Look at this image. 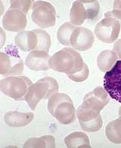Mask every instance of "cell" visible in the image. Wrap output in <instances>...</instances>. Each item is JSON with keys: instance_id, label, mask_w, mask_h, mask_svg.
Segmentation results:
<instances>
[{"instance_id": "6da1fadb", "label": "cell", "mask_w": 121, "mask_h": 148, "mask_svg": "<svg viewBox=\"0 0 121 148\" xmlns=\"http://www.w3.org/2000/svg\"><path fill=\"white\" fill-rule=\"evenodd\" d=\"M85 64L80 53L70 48L60 49L49 59L50 68L67 75L79 72L83 68Z\"/></svg>"}, {"instance_id": "7a4b0ae2", "label": "cell", "mask_w": 121, "mask_h": 148, "mask_svg": "<svg viewBox=\"0 0 121 148\" xmlns=\"http://www.w3.org/2000/svg\"><path fill=\"white\" fill-rule=\"evenodd\" d=\"M48 110L63 125H69L75 120L74 103L70 96L65 93H56L49 98Z\"/></svg>"}, {"instance_id": "3957f363", "label": "cell", "mask_w": 121, "mask_h": 148, "mask_svg": "<svg viewBox=\"0 0 121 148\" xmlns=\"http://www.w3.org/2000/svg\"><path fill=\"white\" fill-rule=\"evenodd\" d=\"M58 89L59 86L56 79L52 77H44L30 86L24 100L33 110L42 99L50 98L58 92Z\"/></svg>"}, {"instance_id": "277c9868", "label": "cell", "mask_w": 121, "mask_h": 148, "mask_svg": "<svg viewBox=\"0 0 121 148\" xmlns=\"http://www.w3.org/2000/svg\"><path fill=\"white\" fill-rule=\"evenodd\" d=\"M27 76H9L0 81V90L8 97L16 101L25 99L28 88L32 85Z\"/></svg>"}, {"instance_id": "5b68a950", "label": "cell", "mask_w": 121, "mask_h": 148, "mask_svg": "<svg viewBox=\"0 0 121 148\" xmlns=\"http://www.w3.org/2000/svg\"><path fill=\"white\" fill-rule=\"evenodd\" d=\"M99 12L98 1H75L70 11V22L74 26L82 25L86 19H95Z\"/></svg>"}, {"instance_id": "8992f818", "label": "cell", "mask_w": 121, "mask_h": 148, "mask_svg": "<svg viewBox=\"0 0 121 148\" xmlns=\"http://www.w3.org/2000/svg\"><path fill=\"white\" fill-rule=\"evenodd\" d=\"M31 18L33 21L42 28L52 27L56 23V12L51 3L37 1L33 5Z\"/></svg>"}, {"instance_id": "52a82bcc", "label": "cell", "mask_w": 121, "mask_h": 148, "mask_svg": "<svg viewBox=\"0 0 121 148\" xmlns=\"http://www.w3.org/2000/svg\"><path fill=\"white\" fill-rule=\"evenodd\" d=\"M104 88L111 98L121 103V60H117L113 67L104 74Z\"/></svg>"}, {"instance_id": "ba28073f", "label": "cell", "mask_w": 121, "mask_h": 148, "mask_svg": "<svg viewBox=\"0 0 121 148\" xmlns=\"http://www.w3.org/2000/svg\"><path fill=\"white\" fill-rule=\"evenodd\" d=\"M121 24L112 18H105L97 23L95 27V34L100 41L105 43H113L119 36Z\"/></svg>"}, {"instance_id": "9c48e42d", "label": "cell", "mask_w": 121, "mask_h": 148, "mask_svg": "<svg viewBox=\"0 0 121 148\" xmlns=\"http://www.w3.org/2000/svg\"><path fill=\"white\" fill-rule=\"evenodd\" d=\"M111 98L104 88L98 86L92 92L86 94L83 98V102L81 104L85 108L92 110L101 112L109 103Z\"/></svg>"}, {"instance_id": "30bf717a", "label": "cell", "mask_w": 121, "mask_h": 148, "mask_svg": "<svg viewBox=\"0 0 121 148\" xmlns=\"http://www.w3.org/2000/svg\"><path fill=\"white\" fill-rule=\"evenodd\" d=\"M95 41L94 34L90 29L82 27H76L71 33L70 45L79 51H87L91 49Z\"/></svg>"}, {"instance_id": "8fae6325", "label": "cell", "mask_w": 121, "mask_h": 148, "mask_svg": "<svg viewBox=\"0 0 121 148\" xmlns=\"http://www.w3.org/2000/svg\"><path fill=\"white\" fill-rule=\"evenodd\" d=\"M28 21L26 14L19 10L8 9L2 18V26L8 31H23Z\"/></svg>"}, {"instance_id": "7c38bea8", "label": "cell", "mask_w": 121, "mask_h": 148, "mask_svg": "<svg viewBox=\"0 0 121 148\" xmlns=\"http://www.w3.org/2000/svg\"><path fill=\"white\" fill-rule=\"evenodd\" d=\"M23 71V61L15 56L4 52L0 53V73L6 76L21 74Z\"/></svg>"}, {"instance_id": "4fadbf2b", "label": "cell", "mask_w": 121, "mask_h": 148, "mask_svg": "<svg viewBox=\"0 0 121 148\" xmlns=\"http://www.w3.org/2000/svg\"><path fill=\"white\" fill-rule=\"evenodd\" d=\"M49 54L45 51L33 50L29 53L26 58L25 64L28 68L33 70H48L49 66Z\"/></svg>"}, {"instance_id": "5bb4252c", "label": "cell", "mask_w": 121, "mask_h": 148, "mask_svg": "<svg viewBox=\"0 0 121 148\" xmlns=\"http://www.w3.org/2000/svg\"><path fill=\"white\" fill-rule=\"evenodd\" d=\"M14 42L22 51L36 50L38 45L37 36L34 32L21 31L14 37Z\"/></svg>"}, {"instance_id": "9a60e30c", "label": "cell", "mask_w": 121, "mask_h": 148, "mask_svg": "<svg viewBox=\"0 0 121 148\" xmlns=\"http://www.w3.org/2000/svg\"><path fill=\"white\" fill-rule=\"evenodd\" d=\"M34 117L33 113H21L18 111H8L4 116L6 125L11 127H23L31 123Z\"/></svg>"}, {"instance_id": "2e32d148", "label": "cell", "mask_w": 121, "mask_h": 148, "mask_svg": "<svg viewBox=\"0 0 121 148\" xmlns=\"http://www.w3.org/2000/svg\"><path fill=\"white\" fill-rule=\"evenodd\" d=\"M65 144L67 147H91L89 137L81 132H75L66 137Z\"/></svg>"}, {"instance_id": "e0dca14e", "label": "cell", "mask_w": 121, "mask_h": 148, "mask_svg": "<svg viewBox=\"0 0 121 148\" xmlns=\"http://www.w3.org/2000/svg\"><path fill=\"white\" fill-rule=\"evenodd\" d=\"M117 60V55L113 51L104 50L100 53L97 58V64L102 72H107L113 67Z\"/></svg>"}, {"instance_id": "ac0fdd59", "label": "cell", "mask_w": 121, "mask_h": 148, "mask_svg": "<svg viewBox=\"0 0 121 148\" xmlns=\"http://www.w3.org/2000/svg\"><path fill=\"white\" fill-rule=\"evenodd\" d=\"M107 138L114 144H121V116L118 119L111 121L106 126Z\"/></svg>"}, {"instance_id": "d6986e66", "label": "cell", "mask_w": 121, "mask_h": 148, "mask_svg": "<svg viewBox=\"0 0 121 148\" xmlns=\"http://www.w3.org/2000/svg\"><path fill=\"white\" fill-rule=\"evenodd\" d=\"M23 147H55V139L52 135L28 139Z\"/></svg>"}, {"instance_id": "ffe728a7", "label": "cell", "mask_w": 121, "mask_h": 148, "mask_svg": "<svg viewBox=\"0 0 121 148\" xmlns=\"http://www.w3.org/2000/svg\"><path fill=\"white\" fill-rule=\"evenodd\" d=\"M76 27V26L73 25L71 23L67 22L63 23L62 25L59 27L58 33H57V38L60 44L66 46H69L70 45V39L71 33L74 29Z\"/></svg>"}, {"instance_id": "44dd1931", "label": "cell", "mask_w": 121, "mask_h": 148, "mask_svg": "<svg viewBox=\"0 0 121 148\" xmlns=\"http://www.w3.org/2000/svg\"><path fill=\"white\" fill-rule=\"evenodd\" d=\"M33 31L36 34L38 38V45L36 50L49 52L52 45L51 37L49 33L41 29H33Z\"/></svg>"}, {"instance_id": "7402d4cb", "label": "cell", "mask_w": 121, "mask_h": 148, "mask_svg": "<svg viewBox=\"0 0 121 148\" xmlns=\"http://www.w3.org/2000/svg\"><path fill=\"white\" fill-rule=\"evenodd\" d=\"M102 118L100 116L98 118L95 119H92L89 122L86 123H80V126L82 130L87 132H95L100 130V129L102 127Z\"/></svg>"}, {"instance_id": "603a6c76", "label": "cell", "mask_w": 121, "mask_h": 148, "mask_svg": "<svg viewBox=\"0 0 121 148\" xmlns=\"http://www.w3.org/2000/svg\"><path fill=\"white\" fill-rule=\"evenodd\" d=\"M89 74V70L88 66L86 64L84 65L83 68L82 70L79 71V72L76 73L74 74H69L67 75L68 78L76 82H83L86 79L88 78Z\"/></svg>"}, {"instance_id": "cb8c5ba5", "label": "cell", "mask_w": 121, "mask_h": 148, "mask_svg": "<svg viewBox=\"0 0 121 148\" xmlns=\"http://www.w3.org/2000/svg\"><path fill=\"white\" fill-rule=\"evenodd\" d=\"M33 1H11L9 9L19 10L27 14L32 5Z\"/></svg>"}, {"instance_id": "d4e9b609", "label": "cell", "mask_w": 121, "mask_h": 148, "mask_svg": "<svg viewBox=\"0 0 121 148\" xmlns=\"http://www.w3.org/2000/svg\"><path fill=\"white\" fill-rule=\"evenodd\" d=\"M105 18H114L121 24V11L120 10H113L111 12H107L104 14Z\"/></svg>"}, {"instance_id": "484cf974", "label": "cell", "mask_w": 121, "mask_h": 148, "mask_svg": "<svg viewBox=\"0 0 121 148\" xmlns=\"http://www.w3.org/2000/svg\"><path fill=\"white\" fill-rule=\"evenodd\" d=\"M113 51L117 55V58L121 59V39H118L113 45Z\"/></svg>"}, {"instance_id": "4316f807", "label": "cell", "mask_w": 121, "mask_h": 148, "mask_svg": "<svg viewBox=\"0 0 121 148\" xmlns=\"http://www.w3.org/2000/svg\"><path fill=\"white\" fill-rule=\"evenodd\" d=\"M113 10H120L121 11V1H114Z\"/></svg>"}, {"instance_id": "83f0119b", "label": "cell", "mask_w": 121, "mask_h": 148, "mask_svg": "<svg viewBox=\"0 0 121 148\" xmlns=\"http://www.w3.org/2000/svg\"><path fill=\"white\" fill-rule=\"evenodd\" d=\"M119 116H121V107L119 108Z\"/></svg>"}]
</instances>
